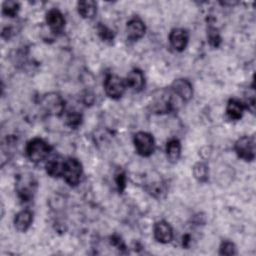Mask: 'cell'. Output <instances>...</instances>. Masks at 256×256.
Instances as JSON below:
<instances>
[{
  "label": "cell",
  "instance_id": "277c9868",
  "mask_svg": "<svg viewBox=\"0 0 256 256\" xmlns=\"http://www.w3.org/2000/svg\"><path fill=\"white\" fill-rule=\"evenodd\" d=\"M82 175V165L75 158H67L64 160L62 177L70 186H77Z\"/></svg>",
  "mask_w": 256,
  "mask_h": 256
},
{
  "label": "cell",
  "instance_id": "7c38bea8",
  "mask_svg": "<svg viewBox=\"0 0 256 256\" xmlns=\"http://www.w3.org/2000/svg\"><path fill=\"white\" fill-rule=\"evenodd\" d=\"M46 23L53 33H60L65 26V18L58 9L53 8L46 13Z\"/></svg>",
  "mask_w": 256,
  "mask_h": 256
},
{
  "label": "cell",
  "instance_id": "cb8c5ba5",
  "mask_svg": "<svg viewBox=\"0 0 256 256\" xmlns=\"http://www.w3.org/2000/svg\"><path fill=\"white\" fill-rule=\"evenodd\" d=\"M219 254L220 255H228V256L236 255L237 254L236 246L231 241H224L220 245Z\"/></svg>",
  "mask_w": 256,
  "mask_h": 256
},
{
  "label": "cell",
  "instance_id": "8fae6325",
  "mask_svg": "<svg viewBox=\"0 0 256 256\" xmlns=\"http://www.w3.org/2000/svg\"><path fill=\"white\" fill-rule=\"evenodd\" d=\"M153 233H154V238L163 244L169 243L172 238H173V230L172 227L170 226L169 223L166 221H158L154 224L153 228Z\"/></svg>",
  "mask_w": 256,
  "mask_h": 256
},
{
  "label": "cell",
  "instance_id": "83f0119b",
  "mask_svg": "<svg viewBox=\"0 0 256 256\" xmlns=\"http://www.w3.org/2000/svg\"><path fill=\"white\" fill-rule=\"evenodd\" d=\"M182 244H183V247H186V248L189 246V244H190V235L186 234V235L183 236Z\"/></svg>",
  "mask_w": 256,
  "mask_h": 256
},
{
  "label": "cell",
  "instance_id": "9a60e30c",
  "mask_svg": "<svg viewBox=\"0 0 256 256\" xmlns=\"http://www.w3.org/2000/svg\"><path fill=\"white\" fill-rule=\"evenodd\" d=\"M245 110V104L238 99H230L227 103L226 114L231 120H239Z\"/></svg>",
  "mask_w": 256,
  "mask_h": 256
},
{
  "label": "cell",
  "instance_id": "d6986e66",
  "mask_svg": "<svg viewBox=\"0 0 256 256\" xmlns=\"http://www.w3.org/2000/svg\"><path fill=\"white\" fill-rule=\"evenodd\" d=\"M193 175L198 182L204 183V182L208 181L209 169H208L207 164L204 162H197L193 166Z\"/></svg>",
  "mask_w": 256,
  "mask_h": 256
},
{
  "label": "cell",
  "instance_id": "484cf974",
  "mask_svg": "<svg viewBox=\"0 0 256 256\" xmlns=\"http://www.w3.org/2000/svg\"><path fill=\"white\" fill-rule=\"evenodd\" d=\"M115 183H116L118 191L120 193H122L126 187V176H125L124 172L118 171L115 174Z\"/></svg>",
  "mask_w": 256,
  "mask_h": 256
},
{
  "label": "cell",
  "instance_id": "4316f807",
  "mask_svg": "<svg viewBox=\"0 0 256 256\" xmlns=\"http://www.w3.org/2000/svg\"><path fill=\"white\" fill-rule=\"evenodd\" d=\"M110 241H111V244L116 247L119 251H125L126 250V245L123 241V239L121 238V236H119L118 234H114L111 236L110 238Z\"/></svg>",
  "mask_w": 256,
  "mask_h": 256
},
{
  "label": "cell",
  "instance_id": "9c48e42d",
  "mask_svg": "<svg viewBox=\"0 0 256 256\" xmlns=\"http://www.w3.org/2000/svg\"><path fill=\"white\" fill-rule=\"evenodd\" d=\"M189 41V33L187 30L182 29V28H175L173 30H171L170 34H169V42L171 47L178 51V52H182Z\"/></svg>",
  "mask_w": 256,
  "mask_h": 256
},
{
  "label": "cell",
  "instance_id": "ac0fdd59",
  "mask_svg": "<svg viewBox=\"0 0 256 256\" xmlns=\"http://www.w3.org/2000/svg\"><path fill=\"white\" fill-rule=\"evenodd\" d=\"M64 165V159L53 158L46 163V172L51 177H60L62 176Z\"/></svg>",
  "mask_w": 256,
  "mask_h": 256
},
{
  "label": "cell",
  "instance_id": "e0dca14e",
  "mask_svg": "<svg viewBox=\"0 0 256 256\" xmlns=\"http://www.w3.org/2000/svg\"><path fill=\"white\" fill-rule=\"evenodd\" d=\"M166 154L170 162L175 163L181 155V144L178 139H171L166 144Z\"/></svg>",
  "mask_w": 256,
  "mask_h": 256
},
{
  "label": "cell",
  "instance_id": "7a4b0ae2",
  "mask_svg": "<svg viewBox=\"0 0 256 256\" xmlns=\"http://www.w3.org/2000/svg\"><path fill=\"white\" fill-rule=\"evenodd\" d=\"M51 150V146L41 138H34L26 145V155L34 163H39L46 159Z\"/></svg>",
  "mask_w": 256,
  "mask_h": 256
},
{
  "label": "cell",
  "instance_id": "ba28073f",
  "mask_svg": "<svg viewBox=\"0 0 256 256\" xmlns=\"http://www.w3.org/2000/svg\"><path fill=\"white\" fill-rule=\"evenodd\" d=\"M171 90L182 101H189L193 96V87L189 80L179 78L173 81L171 84Z\"/></svg>",
  "mask_w": 256,
  "mask_h": 256
},
{
  "label": "cell",
  "instance_id": "30bf717a",
  "mask_svg": "<svg viewBox=\"0 0 256 256\" xmlns=\"http://www.w3.org/2000/svg\"><path fill=\"white\" fill-rule=\"evenodd\" d=\"M145 31V24L139 17H133L127 22L126 35L129 40L138 41L144 36Z\"/></svg>",
  "mask_w": 256,
  "mask_h": 256
},
{
  "label": "cell",
  "instance_id": "4fadbf2b",
  "mask_svg": "<svg viewBox=\"0 0 256 256\" xmlns=\"http://www.w3.org/2000/svg\"><path fill=\"white\" fill-rule=\"evenodd\" d=\"M126 86L129 87L134 92H139L143 89L145 85V77L140 69H133L127 75L125 80Z\"/></svg>",
  "mask_w": 256,
  "mask_h": 256
},
{
  "label": "cell",
  "instance_id": "3957f363",
  "mask_svg": "<svg viewBox=\"0 0 256 256\" xmlns=\"http://www.w3.org/2000/svg\"><path fill=\"white\" fill-rule=\"evenodd\" d=\"M40 106L48 115L60 116L64 111L65 102L62 96H60L58 93L51 92L43 95L40 98Z\"/></svg>",
  "mask_w": 256,
  "mask_h": 256
},
{
  "label": "cell",
  "instance_id": "7402d4cb",
  "mask_svg": "<svg viewBox=\"0 0 256 256\" xmlns=\"http://www.w3.org/2000/svg\"><path fill=\"white\" fill-rule=\"evenodd\" d=\"M207 39H208L209 44L214 48L219 47L221 42H222L221 36H220L218 30L215 27H209L208 28V30H207Z\"/></svg>",
  "mask_w": 256,
  "mask_h": 256
},
{
  "label": "cell",
  "instance_id": "603a6c76",
  "mask_svg": "<svg viewBox=\"0 0 256 256\" xmlns=\"http://www.w3.org/2000/svg\"><path fill=\"white\" fill-rule=\"evenodd\" d=\"M147 191L154 197L160 198L166 192V188L162 182H153L148 185Z\"/></svg>",
  "mask_w": 256,
  "mask_h": 256
},
{
  "label": "cell",
  "instance_id": "44dd1931",
  "mask_svg": "<svg viewBox=\"0 0 256 256\" xmlns=\"http://www.w3.org/2000/svg\"><path fill=\"white\" fill-rule=\"evenodd\" d=\"M97 32H98V35L99 37L101 38L102 41L104 42H107V43H112L113 40H114V32L109 29L106 25L102 24V23H99L98 26H97Z\"/></svg>",
  "mask_w": 256,
  "mask_h": 256
},
{
  "label": "cell",
  "instance_id": "52a82bcc",
  "mask_svg": "<svg viewBox=\"0 0 256 256\" xmlns=\"http://www.w3.org/2000/svg\"><path fill=\"white\" fill-rule=\"evenodd\" d=\"M126 89L125 81L117 75L109 74L104 81V90L108 97L112 99H119L122 97Z\"/></svg>",
  "mask_w": 256,
  "mask_h": 256
},
{
  "label": "cell",
  "instance_id": "ffe728a7",
  "mask_svg": "<svg viewBox=\"0 0 256 256\" xmlns=\"http://www.w3.org/2000/svg\"><path fill=\"white\" fill-rule=\"evenodd\" d=\"M20 10V5L16 1H5L2 4V13L3 15L13 18L15 17Z\"/></svg>",
  "mask_w": 256,
  "mask_h": 256
},
{
  "label": "cell",
  "instance_id": "6da1fadb",
  "mask_svg": "<svg viewBox=\"0 0 256 256\" xmlns=\"http://www.w3.org/2000/svg\"><path fill=\"white\" fill-rule=\"evenodd\" d=\"M37 189V181L31 174L19 175L16 182V192L22 202H29L33 199Z\"/></svg>",
  "mask_w": 256,
  "mask_h": 256
},
{
  "label": "cell",
  "instance_id": "8992f818",
  "mask_svg": "<svg viewBox=\"0 0 256 256\" xmlns=\"http://www.w3.org/2000/svg\"><path fill=\"white\" fill-rule=\"evenodd\" d=\"M234 150L239 158L252 161L255 158V139L250 136L240 137L234 144Z\"/></svg>",
  "mask_w": 256,
  "mask_h": 256
},
{
  "label": "cell",
  "instance_id": "5bb4252c",
  "mask_svg": "<svg viewBox=\"0 0 256 256\" xmlns=\"http://www.w3.org/2000/svg\"><path fill=\"white\" fill-rule=\"evenodd\" d=\"M33 221V213L28 210H22L16 214L14 218V226L19 232H26Z\"/></svg>",
  "mask_w": 256,
  "mask_h": 256
},
{
  "label": "cell",
  "instance_id": "2e32d148",
  "mask_svg": "<svg viewBox=\"0 0 256 256\" xmlns=\"http://www.w3.org/2000/svg\"><path fill=\"white\" fill-rule=\"evenodd\" d=\"M77 10L84 19H92L97 12V4L93 0H84L77 3Z\"/></svg>",
  "mask_w": 256,
  "mask_h": 256
},
{
  "label": "cell",
  "instance_id": "d4e9b609",
  "mask_svg": "<svg viewBox=\"0 0 256 256\" xmlns=\"http://www.w3.org/2000/svg\"><path fill=\"white\" fill-rule=\"evenodd\" d=\"M66 122L70 127L77 128L82 122V116L80 113H78L76 111L70 112V113H68V115L66 117Z\"/></svg>",
  "mask_w": 256,
  "mask_h": 256
},
{
  "label": "cell",
  "instance_id": "5b68a950",
  "mask_svg": "<svg viewBox=\"0 0 256 256\" xmlns=\"http://www.w3.org/2000/svg\"><path fill=\"white\" fill-rule=\"evenodd\" d=\"M134 146L139 155L143 157L150 156L155 150V141L150 133L140 131L134 135Z\"/></svg>",
  "mask_w": 256,
  "mask_h": 256
}]
</instances>
